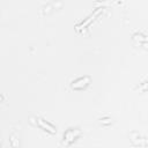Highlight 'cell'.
Here are the masks:
<instances>
[{"instance_id":"1","label":"cell","mask_w":148,"mask_h":148,"mask_svg":"<svg viewBox=\"0 0 148 148\" xmlns=\"http://www.w3.org/2000/svg\"><path fill=\"white\" fill-rule=\"evenodd\" d=\"M29 121L34 126H36L37 128H39V130H42L44 132H47L49 134H56L57 133V127L53 124H51L50 121H47L44 118H42V117H36V116L31 117Z\"/></svg>"},{"instance_id":"2","label":"cell","mask_w":148,"mask_h":148,"mask_svg":"<svg viewBox=\"0 0 148 148\" xmlns=\"http://www.w3.org/2000/svg\"><path fill=\"white\" fill-rule=\"evenodd\" d=\"M82 134V131L77 127H69L67 128L62 134V143L66 146H71L73 142H75Z\"/></svg>"},{"instance_id":"3","label":"cell","mask_w":148,"mask_h":148,"mask_svg":"<svg viewBox=\"0 0 148 148\" xmlns=\"http://www.w3.org/2000/svg\"><path fill=\"white\" fill-rule=\"evenodd\" d=\"M90 82H91L90 76L84 75V76H81V77H77V79L73 80L71 82V87L74 90H83L90 84Z\"/></svg>"},{"instance_id":"4","label":"cell","mask_w":148,"mask_h":148,"mask_svg":"<svg viewBox=\"0 0 148 148\" xmlns=\"http://www.w3.org/2000/svg\"><path fill=\"white\" fill-rule=\"evenodd\" d=\"M135 139L138 140V142H136L135 146H142V147H146L147 146V138L145 135H142V134H140L138 132L131 133V140H135Z\"/></svg>"},{"instance_id":"5","label":"cell","mask_w":148,"mask_h":148,"mask_svg":"<svg viewBox=\"0 0 148 148\" xmlns=\"http://www.w3.org/2000/svg\"><path fill=\"white\" fill-rule=\"evenodd\" d=\"M10 147L18 148V139H17L16 133H12V135H10Z\"/></svg>"},{"instance_id":"6","label":"cell","mask_w":148,"mask_h":148,"mask_svg":"<svg viewBox=\"0 0 148 148\" xmlns=\"http://www.w3.org/2000/svg\"><path fill=\"white\" fill-rule=\"evenodd\" d=\"M99 123H101L102 125L108 126V125H110V124L112 123V119H111L110 117H103V118H101V119H99Z\"/></svg>"},{"instance_id":"7","label":"cell","mask_w":148,"mask_h":148,"mask_svg":"<svg viewBox=\"0 0 148 148\" xmlns=\"http://www.w3.org/2000/svg\"><path fill=\"white\" fill-rule=\"evenodd\" d=\"M3 99H5V97H3V96L0 94V103H1V102H3Z\"/></svg>"}]
</instances>
